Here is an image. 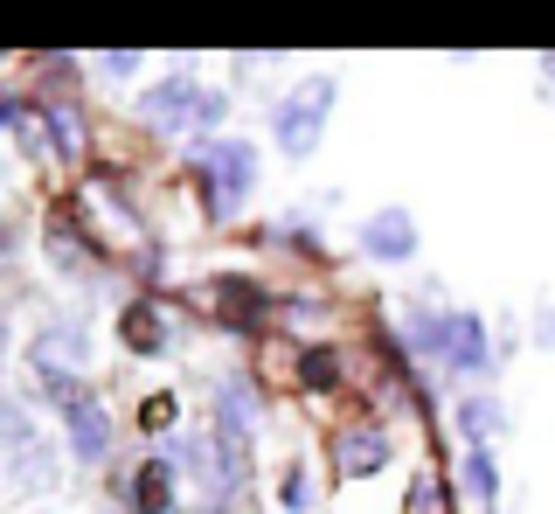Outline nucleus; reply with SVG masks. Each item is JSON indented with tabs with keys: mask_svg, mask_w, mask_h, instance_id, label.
Instances as JSON below:
<instances>
[{
	"mask_svg": "<svg viewBox=\"0 0 555 514\" xmlns=\"http://www.w3.org/2000/svg\"><path fill=\"white\" fill-rule=\"evenodd\" d=\"M299 375H306L312 389H334V383H340V355H326V348H306V355H299Z\"/></svg>",
	"mask_w": 555,
	"mask_h": 514,
	"instance_id": "obj_11",
	"label": "nucleus"
},
{
	"mask_svg": "<svg viewBox=\"0 0 555 514\" xmlns=\"http://www.w3.org/2000/svg\"><path fill=\"white\" fill-rule=\"evenodd\" d=\"M361 244H369L375 257H410V250H416V230H410L403 209H382L369 230H361Z\"/></svg>",
	"mask_w": 555,
	"mask_h": 514,
	"instance_id": "obj_6",
	"label": "nucleus"
},
{
	"mask_svg": "<svg viewBox=\"0 0 555 514\" xmlns=\"http://www.w3.org/2000/svg\"><path fill=\"white\" fill-rule=\"evenodd\" d=\"M195 160H202V175H208V202H216L222 216L243 209V195H250V175H257L250 146H243V140H208Z\"/></svg>",
	"mask_w": 555,
	"mask_h": 514,
	"instance_id": "obj_4",
	"label": "nucleus"
},
{
	"mask_svg": "<svg viewBox=\"0 0 555 514\" xmlns=\"http://www.w3.org/2000/svg\"><path fill=\"white\" fill-rule=\"evenodd\" d=\"M465 487H473L479 501H493V493H500V479H493V459H486V452H473V459H465Z\"/></svg>",
	"mask_w": 555,
	"mask_h": 514,
	"instance_id": "obj_12",
	"label": "nucleus"
},
{
	"mask_svg": "<svg viewBox=\"0 0 555 514\" xmlns=\"http://www.w3.org/2000/svg\"><path fill=\"white\" fill-rule=\"evenodd\" d=\"M326 112H334V77H306L299 91H292L285 105H278V118H271L278 146H285V153H312V146H320Z\"/></svg>",
	"mask_w": 555,
	"mask_h": 514,
	"instance_id": "obj_3",
	"label": "nucleus"
},
{
	"mask_svg": "<svg viewBox=\"0 0 555 514\" xmlns=\"http://www.w3.org/2000/svg\"><path fill=\"white\" fill-rule=\"evenodd\" d=\"M382 459H389V438H382V432H354L340 445V473H375Z\"/></svg>",
	"mask_w": 555,
	"mask_h": 514,
	"instance_id": "obj_8",
	"label": "nucleus"
},
{
	"mask_svg": "<svg viewBox=\"0 0 555 514\" xmlns=\"http://www.w3.org/2000/svg\"><path fill=\"white\" fill-rule=\"evenodd\" d=\"M459 424H465V438H473V445H486V438L500 432V424H507V410H500L493 397H473V403L459 410Z\"/></svg>",
	"mask_w": 555,
	"mask_h": 514,
	"instance_id": "obj_9",
	"label": "nucleus"
},
{
	"mask_svg": "<svg viewBox=\"0 0 555 514\" xmlns=\"http://www.w3.org/2000/svg\"><path fill=\"white\" fill-rule=\"evenodd\" d=\"M167 507H173V473L167 459H146L132 473V514H167Z\"/></svg>",
	"mask_w": 555,
	"mask_h": 514,
	"instance_id": "obj_7",
	"label": "nucleus"
},
{
	"mask_svg": "<svg viewBox=\"0 0 555 514\" xmlns=\"http://www.w3.org/2000/svg\"><path fill=\"white\" fill-rule=\"evenodd\" d=\"M126 340L139 355H153V348H160V313H153V306H132V313H126Z\"/></svg>",
	"mask_w": 555,
	"mask_h": 514,
	"instance_id": "obj_10",
	"label": "nucleus"
},
{
	"mask_svg": "<svg viewBox=\"0 0 555 514\" xmlns=\"http://www.w3.org/2000/svg\"><path fill=\"white\" fill-rule=\"evenodd\" d=\"M146 105H153V118H160V126H216V118L230 112L216 91H195L188 77L153 83V91H146Z\"/></svg>",
	"mask_w": 555,
	"mask_h": 514,
	"instance_id": "obj_5",
	"label": "nucleus"
},
{
	"mask_svg": "<svg viewBox=\"0 0 555 514\" xmlns=\"http://www.w3.org/2000/svg\"><path fill=\"white\" fill-rule=\"evenodd\" d=\"M534 340H542V348H555V306L542 313V327H534Z\"/></svg>",
	"mask_w": 555,
	"mask_h": 514,
	"instance_id": "obj_13",
	"label": "nucleus"
},
{
	"mask_svg": "<svg viewBox=\"0 0 555 514\" xmlns=\"http://www.w3.org/2000/svg\"><path fill=\"white\" fill-rule=\"evenodd\" d=\"M410 348L430 355V362L459 369V375H479L486 369V327L465 313H416L410 320Z\"/></svg>",
	"mask_w": 555,
	"mask_h": 514,
	"instance_id": "obj_1",
	"label": "nucleus"
},
{
	"mask_svg": "<svg viewBox=\"0 0 555 514\" xmlns=\"http://www.w3.org/2000/svg\"><path fill=\"white\" fill-rule=\"evenodd\" d=\"M42 383H49V397H63L69 452H77L83 466H98V459L112 452V417H104V403H98V397H83V389H69V375H63V369H42Z\"/></svg>",
	"mask_w": 555,
	"mask_h": 514,
	"instance_id": "obj_2",
	"label": "nucleus"
}]
</instances>
